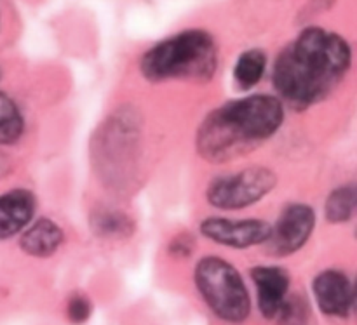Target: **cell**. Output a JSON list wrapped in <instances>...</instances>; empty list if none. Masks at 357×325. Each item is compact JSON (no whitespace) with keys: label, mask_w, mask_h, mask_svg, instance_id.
Returning <instances> with one entry per match:
<instances>
[{"label":"cell","mask_w":357,"mask_h":325,"mask_svg":"<svg viewBox=\"0 0 357 325\" xmlns=\"http://www.w3.org/2000/svg\"><path fill=\"white\" fill-rule=\"evenodd\" d=\"M352 65V47L342 35L309 26L275 58L272 84L282 104L303 110L326 100Z\"/></svg>","instance_id":"cell-1"},{"label":"cell","mask_w":357,"mask_h":325,"mask_svg":"<svg viewBox=\"0 0 357 325\" xmlns=\"http://www.w3.org/2000/svg\"><path fill=\"white\" fill-rule=\"evenodd\" d=\"M284 122L278 96L251 94L213 110L197 131V152L211 164H225L253 152Z\"/></svg>","instance_id":"cell-2"},{"label":"cell","mask_w":357,"mask_h":325,"mask_svg":"<svg viewBox=\"0 0 357 325\" xmlns=\"http://www.w3.org/2000/svg\"><path fill=\"white\" fill-rule=\"evenodd\" d=\"M218 68V45L204 30H185L150 47L139 61L149 82L197 80L206 82Z\"/></svg>","instance_id":"cell-3"},{"label":"cell","mask_w":357,"mask_h":325,"mask_svg":"<svg viewBox=\"0 0 357 325\" xmlns=\"http://www.w3.org/2000/svg\"><path fill=\"white\" fill-rule=\"evenodd\" d=\"M194 282L213 315L227 324H243L251 315V296L243 275L220 256H204L195 264Z\"/></svg>","instance_id":"cell-4"},{"label":"cell","mask_w":357,"mask_h":325,"mask_svg":"<svg viewBox=\"0 0 357 325\" xmlns=\"http://www.w3.org/2000/svg\"><path fill=\"white\" fill-rule=\"evenodd\" d=\"M278 184V176L267 167H248L216 176L209 183L206 198L220 211H241L264 200Z\"/></svg>","instance_id":"cell-5"},{"label":"cell","mask_w":357,"mask_h":325,"mask_svg":"<svg viewBox=\"0 0 357 325\" xmlns=\"http://www.w3.org/2000/svg\"><path fill=\"white\" fill-rule=\"evenodd\" d=\"M314 228H316L314 209L307 204L295 202L282 209L275 225L271 226V235L265 246L272 256H291L309 242Z\"/></svg>","instance_id":"cell-6"},{"label":"cell","mask_w":357,"mask_h":325,"mask_svg":"<svg viewBox=\"0 0 357 325\" xmlns=\"http://www.w3.org/2000/svg\"><path fill=\"white\" fill-rule=\"evenodd\" d=\"M201 233L218 246L243 251L265 246L271 235V225L264 219H229L211 216L201 223Z\"/></svg>","instance_id":"cell-7"},{"label":"cell","mask_w":357,"mask_h":325,"mask_svg":"<svg viewBox=\"0 0 357 325\" xmlns=\"http://www.w3.org/2000/svg\"><path fill=\"white\" fill-rule=\"evenodd\" d=\"M312 292L321 312L331 319L351 317L356 303L354 282L345 271L330 268L314 278Z\"/></svg>","instance_id":"cell-8"},{"label":"cell","mask_w":357,"mask_h":325,"mask_svg":"<svg viewBox=\"0 0 357 325\" xmlns=\"http://www.w3.org/2000/svg\"><path fill=\"white\" fill-rule=\"evenodd\" d=\"M255 291H257L258 310L267 320H278L286 303L291 298V277L289 271L274 264H265L251 270Z\"/></svg>","instance_id":"cell-9"},{"label":"cell","mask_w":357,"mask_h":325,"mask_svg":"<svg viewBox=\"0 0 357 325\" xmlns=\"http://www.w3.org/2000/svg\"><path fill=\"white\" fill-rule=\"evenodd\" d=\"M37 211V198L26 188H14L0 195V240L20 235Z\"/></svg>","instance_id":"cell-10"},{"label":"cell","mask_w":357,"mask_h":325,"mask_svg":"<svg viewBox=\"0 0 357 325\" xmlns=\"http://www.w3.org/2000/svg\"><path fill=\"white\" fill-rule=\"evenodd\" d=\"M65 240L61 226L49 218H40L31 221L26 228L21 232L20 247L24 254L31 257H51L56 251L61 247Z\"/></svg>","instance_id":"cell-11"},{"label":"cell","mask_w":357,"mask_h":325,"mask_svg":"<svg viewBox=\"0 0 357 325\" xmlns=\"http://www.w3.org/2000/svg\"><path fill=\"white\" fill-rule=\"evenodd\" d=\"M267 54L261 49H250L237 58L234 66V80L241 89H253L265 75Z\"/></svg>","instance_id":"cell-12"},{"label":"cell","mask_w":357,"mask_h":325,"mask_svg":"<svg viewBox=\"0 0 357 325\" xmlns=\"http://www.w3.org/2000/svg\"><path fill=\"white\" fill-rule=\"evenodd\" d=\"M24 132V118L16 101L0 90V146L16 145Z\"/></svg>","instance_id":"cell-13"},{"label":"cell","mask_w":357,"mask_h":325,"mask_svg":"<svg viewBox=\"0 0 357 325\" xmlns=\"http://www.w3.org/2000/svg\"><path fill=\"white\" fill-rule=\"evenodd\" d=\"M356 204L357 197L354 184H342L328 195L326 204H324V216L333 225L347 223L354 216Z\"/></svg>","instance_id":"cell-14"},{"label":"cell","mask_w":357,"mask_h":325,"mask_svg":"<svg viewBox=\"0 0 357 325\" xmlns=\"http://www.w3.org/2000/svg\"><path fill=\"white\" fill-rule=\"evenodd\" d=\"M94 232L101 237H122L124 233L131 232V225L126 216L121 212L105 211L93 218Z\"/></svg>","instance_id":"cell-15"},{"label":"cell","mask_w":357,"mask_h":325,"mask_svg":"<svg viewBox=\"0 0 357 325\" xmlns=\"http://www.w3.org/2000/svg\"><path fill=\"white\" fill-rule=\"evenodd\" d=\"M93 312V305H91L89 298L80 292H75L70 296L68 303H66V319L72 324H84L91 317Z\"/></svg>","instance_id":"cell-16"},{"label":"cell","mask_w":357,"mask_h":325,"mask_svg":"<svg viewBox=\"0 0 357 325\" xmlns=\"http://www.w3.org/2000/svg\"><path fill=\"white\" fill-rule=\"evenodd\" d=\"M192 246H194V242L188 240L187 237H178V239L171 244V253H173L174 256H180V251L185 249V253H187L188 256V254H192Z\"/></svg>","instance_id":"cell-17"}]
</instances>
